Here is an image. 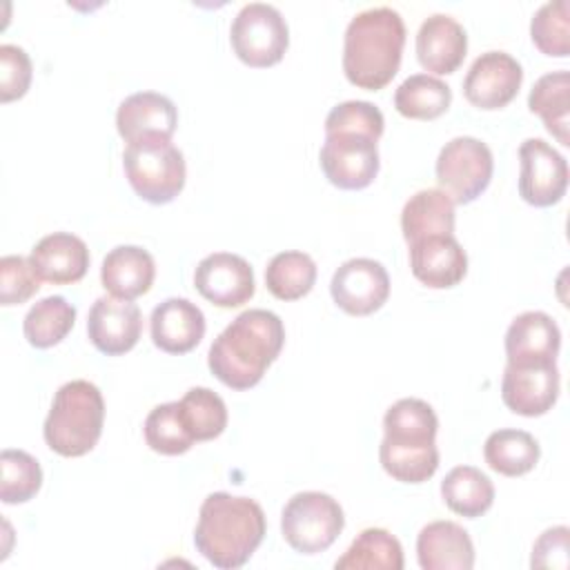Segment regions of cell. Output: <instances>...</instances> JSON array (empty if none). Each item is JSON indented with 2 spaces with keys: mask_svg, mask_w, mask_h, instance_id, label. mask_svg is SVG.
I'll use <instances>...</instances> for the list:
<instances>
[{
  "mask_svg": "<svg viewBox=\"0 0 570 570\" xmlns=\"http://www.w3.org/2000/svg\"><path fill=\"white\" fill-rule=\"evenodd\" d=\"M439 419L423 399H399L383 416L379 459L383 470L401 483H423L439 468Z\"/></svg>",
  "mask_w": 570,
  "mask_h": 570,
  "instance_id": "4",
  "label": "cell"
},
{
  "mask_svg": "<svg viewBox=\"0 0 570 570\" xmlns=\"http://www.w3.org/2000/svg\"><path fill=\"white\" fill-rule=\"evenodd\" d=\"M559 367L554 363H505L501 379V399L510 412L521 416H541L559 399Z\"/></svg>",
  "mask_w": 570,
  "mask_h": 570,
  "instance_id": "14",
  "label": "cell"
},
{
  "mask_svg": "<svg viewBox=\"0 0 570 570\" xmlns=\"http://www.w3.org/2000/svg\"><path fill=\"white\" fill-rule=\"evenodd\" d=\"M336 570H403V548L383 528H365L334 563Z\"/></svg>",
  "mask_w": 570,
  "mask_h": 570,
  "instance_id": "29",
  "label": "cell"
},
{
  "mask_svg": "<svg viewBox=\"0 0 570 570\" xmlns=\"http://www.w3.org/2000/svg\"><path fill=\"white\" fill-rule=\"evenodd\" d=\"M468 51V36L448 13L428 16L416 31V58L432 73H454Z\"/></svg>",
  "mask_w": 570,
  "mask_h": 570,
  "instance_id": "21",
  "label": "cell"
},
{
  "mask_svg": "<svg viewBox=\"0 0 570 570\" xmlns=\"http://www.w3.org/2000/svg\"><path fill=\"white\" fill-rule=\"evenodd\" d=\"M570 4L568 0H550L541 4L530 20V38L534 47L554 58L570 53Z\"/></svg>",
  "mask_w": 570,
  "mask_h": 570,
  "instance_id": "35",
  "label": "cell"
},
{
  "mask_svg": "<svg viewBox=\"0 0 570 570\" xmlns=\"http://www.w3.org/2000/svg\"><path fill=\"white\" fill-rule=\"evenodd\" d=\"M401 232L407 243L425 236L454 234V200L439 187L412 194L401 209Z\"/></svg>",
  "mask_w": 570,
  "mask_h": 570,
  "instance_id": "25",
  "label": "cell"
},
{
  "mask_svg": "<svg viewBox=\"0 0 570 570\" xmlns=\"http://www.w3.org/2000/svg\"><path fill=\"white\" fill-rule=\"evenodd\" d=\"M316 283V263L305 252H278L265 267V285L281 301H296L309 294Z\"/></svg>",
  "mask_w": 570,
  "mask_h": 570,
  "instance_id": "32",
  "label": "cell"
},
{
  "mask_svg": "<svg viewBox=\"0 0 570 570\" xmlns=\"http://www.w3.org/2000/svg\"><path fill=\"white\" fill-rule=\"evenodd\" d=\"M0 472V499L7 505L27 503L42 485V468L38 459L24 450H2Z\"/></svg>",
  "mask_w": 570,
  "mask_h": 570,
  "instance_id": "34",
  "label": "cell"
},
{
  "mask_svg": "<svg viewBox=\"0 0 570 570\" xmlns=\"http://www.w3.org/2000/svg\"><path fill=\"white\" fill-rule=\"evenodd\" d=\"M178 125L176 105L158 91H136L116 111V129L127 145L171 140Z\"/></svg>",
  "mask_w": 570,
  "mask_h": 570,
  "instance_id": "17",
  "label": "cell"
},
{
  "mask_svg": "<svg viewBox=\"0 0 570 570\" xmlns=\"http://www.w3.org/2000/svg\"><path fill=\"white\" fill-rule=\"evenodd\" d=\"M523 82V69L505 51H485L470 65L463 78V96L479 109H501L514 100Z\"/></svg>",
  "mask_w": 570,
  "mask_h": 570,
  "instance_id": "13",
  "label": "cell"
},
{
  "mask_svg": "<svg viewBox=\"0 0 570 570\" xmlns=\"http://www.w3.org/2000/svg\"><path fill=\"white\" fill-rule=\"evenodd\" d=\"M345 514L327 492H296L283 508L281 532L287 546L301 554L325 552L343 532Z\"/></svg>",
  "mask_w": 570,
  "mask_h": 570,
  "instance_id": "7",
  "label": "cell"
},
{
  "mask_svg": "<svg viewBox=\"0 0 570 570\" xmlns=\"http://www.w3.org/2000/svg\"><path fill=\"white\" fill-rule=\"evenodd\" d=\"M142 332L140 307L116 296H100L94 301L87 316V334L94 347L107 356L129 352Z\"/></svg>",
  "mask_w": 570,
  "mask_h": 570,
  "instance_id": "16",
  "label": "cell"
},
{
  "mask_svg": "<svg viewBox=\"0 0 570 570\" xmlns=\"http://www.w3.org/2000/svg\"><path fill=\"white\" fill-rule=\"evenodd\" d=\"M178 412L194 441H212L227 428V405L209 387H189L178 401Z\"/></svg>",
  "mask_w": 570,
  "mask_h": 570,
  "instance_id": "33",
  "label": "cell"
},
{
  "mask_svg": "<svg viewBox=\"0 0 570 570\" xmlns=\"http://www.w3.org/2000/svg\"><path fill=\"white\" fill-rule=\"evenodd\" d=\"M410 245V269L416 281L432 289H448L463 281L468 254L454 234L416 238Z\"/></svg>",
  "mask_w": 570,
  "mask_h": 570,
  "instance_id": "18",
  "label": "cell"
},
{
  "mask_svg": "<svg viewBox=\"0 0 570 570\" xmlns=\"http://www.w3.org/2000/svg\"><path fill=\"white\" fill-rule=\"evenodd\" d=\"M105 401L100 390L73 379L58 387L42 425L45 443L60 456H82L94 450L102 434Z\"/></svg>",
  "mask_w": 570,
  "mask_h": 570,
  "instance_id": "5",
  "label": "cell"
},
{
  "mask_svg": "<svg viewBox=\"0 0 570 570\" xmlns=\"http://www.w3.org/2000/svg\"><path fill=\"white\" fill-rule=\"evenodd\" d=\"M122 167L131 189L151 205L171 203L185 187V156L171 140L127 145Z\"/></svg>",
  "mask_w": 570,
  "mask_h": 570,
  "instance_id": "6",
  "label": "cell"
},
{
  "mask_svg": "<svg viewBox=\"0 0 570 570\" xmlns=\"http://www.w3.org/2000/svg\"><path fill=\"white\" fill-rule=\"evenodd\" d=\"M234 53L249 67L281 62L289 45V29L283 13L267 2H249L238 9L229 27Z\"/></svg>",
  "mask_w": 570,
  "mask_h": 570,
  "instance_id": "9",
  "label": "cell"
},
{
  "mask_svg": "<svg viewBox=\"0 0 570 570\" xmlns=\"http://www.w3.org/2000/svg\"><path fill=\"white\" fill-rule=\"evenodd\" d=\"M33 67L29 53L18 45H0V100L11 102L27 94Z\"/></svg>",
  "mask_w": 570,
  "mask_h": 570,
  "instance_id": "39",
  "label": "cell"
},
{
  "mask_svg": "<svg viewBox=\"0 0 570 570\" xmlns=\"http://www.w3.org/2000/svg\"><path fill=\"white\" fill-rule=\"evenodd\" d=\"M568 539L570 530L566 525H554L548 528L532 548V568H561L566 570L570 559H568Z\"/></svg>",
  "mask_w": 570,
  "mask_h": 570,
  "instance_id": "40",
  "label": "cell"
},
{
  "mask_svg": "<svg viewBox=\"0 0 570 570\" xmlns=\"http://www.w3.org/2000/svg\"><path fill=\"white\" fill-rule=\"evenodd\" d=\"M452 89L436 76H407L394 91V107L401 116L412 120H434L448 111Z\"/></svg>",
  "mask_w": 570,
  "mask_h": 570,
  "instance_id": "30",
  "label": "cell"
},
{
  "mask_svg": "<svg viewBox=\"0 0 570 570\" xmlns=\"http://www.w3.org/2000/svg\"><path fill=\"white\" fill-rule=\"evenodd\" d=\"M76 323V307L65 296H45L29 307L22 332L29 345L47 350L58 345Z\"/></svg>",
  "mask_w": 570,
  "mask_h": 570,
  "instance_id": "31",
  "label": "cell"
},
{
  "mask_svg": "<svg viewBox=\"0 0 570 570\" xmlns=\"http://www.w3.org/2000/svg\"><path fill=\"white\" fill-rule=\"evenodd\" d=\"M156 276L154 256L138 245H118L107 252L100 267L102 287L125 301H134L149 292Z\"/></svg>",
  "mask_w": 570,
  "mask_h": 570,
  "instance_id": "24",
  "label": "cell"
},
{
  "mask_svg": "<svg viewBox=\"0 0 570 570\" xmlns=\"http://www.w3.org/2000/svg\"><path fill=\"white\" fill-rule=\"evenodd\" d=\"M40 289V278L29 258L7 254L0 258V303L4 307L27 303Z\"/></svg>",
  "mask_w": 570,
  "mask_h": 570,
  "instance_id": "38",
  "label": "cell"
},
{
  "mask_svg": "<svg viewBox=\"0 0 570 570\" xmlns=\"http://www.w3.org/2000/svg\"><path fill=\"white\" fill-rule=\"evenodd\" d=\"M151 341L167 354H187L205 336V314L187 298H165L149 318Z\"/></svg>",
  "mask_w": 570,
  "mask_h": 570,
  "instance_id": "20",
  "label": "cell"
},
{
  "mask_svg": "<svg viewBox=\"0 0 570 570\" xmlns=\"http://www.w3.org/2000/svg\"><path fill=\"white\" fill-rule=\"evenodd\" d=\"M194 285L203 298L218 307H240L256 289L252 265L232 252L207 254L196 265Z\"/></svg>",
  "mask_w": 570,
  "mask_h": 570,
  "instance_id": "15",
  "label": "cell"
},
{
  "mask_svg": "<svg viewBox=\"0 0 570 570\" xmlns=\"http://www.w3.org/2000/svg\"><path fill=\"white\" fill-rule=\"evenodd\" d=\"M416 559L423 570H470L474 543L454 521H432L416 537Z\"/></svg>",
  "mask_w": 570,
  "mask_h": 570,
  "instance_id": "23",
  "label": "cell"
},
{
  "mask_svg": "<svg viewBox=\"0 0 570 570\" xmlns=\"http://www.w3.org/2000/svg\"><path fill=\"white\" fill-rule=\"evenodd\" d=\"M383 114L376 105L367 100H345L330 109L325 118V134H338V131H354V134H367L372 138L383 136Z\"/></svg>",
  "mask_w": 570,
  "mask_h": 570,
  "instance_id": "37",
  "label": "cell"
},
{
  "mask_svg": "<svg viewBox=\"0 0 570 570\" xmlns=\"http://www.w3.org/2000/svg\"><path fill=\"white\" fill-rule=\"evenodd\" d=\"M145 441L147 445L158 452V454H167V456H176L187 452L196 441L191 439V434L187 432L180 412H178V401H169V403H160L156 405L147 419H145Z\"/></svg>",
  "mask_w": 570,
  "mask_h": 570,
  "instance_id": "36",
  "label": "cell"
},
{
  "mask_svg": "<svg viewBox=\"0 0 570 570\" xmlns=\"http://www.w3.org/2000/svg\"><path fill=\"white\" fill-rule=\"evenodd\" d=\"M441 497L454 514L476 519L492 508L494 485L479 468L456 465L441 481Z\"/></svg>",
  "mask_w": 570,
  "mask_h": 570,
  "instance_id": "27",
  "label": "cell"
},
{
  "mask_svg": "<svg viewBox=\"0 0 570 570\" xmlns=\"http://www.w3.org/2000/svg\"><path fill=\"white\" fill-rule=\"evenodd\" d=\"M285 343V325L269 309L240 312L212 343L207 365L232 390L254 387L276 361Z\"/></svg>",
  "mask_w": 570,
  "mask_h": 570,
  "instance_id": "1",
  "label": "cell"
},
{
  "mask_svg": "<svg viewBox=\"0 0 570 570\" xmlns=\"http://www.w3.org/2000/svg\"><path fill=\"white\" fill-rule=\"evenodd\" d=\"M561 350V330L546 312L530 309L512 318L505 332V356L512 365L554 363Z\"/></svg>",
  "mask_w": 570,
  "mask_h": 570,
  "instance_id": "19",
  "label": "cell"
},
{
  "mask_svg": "<svg viewBox=\"0 0 570 570\" xmlns=\"http://www.w3.org/2000/svg\"><path fill=\"white\" fill-rule=\"evenodd\" d=\"M528 107L539 114L546 129L563 145H570V73L566 69L543 73L530 89Z\"/></svg>",
  "mask_w": 570,
  "mask_h": 570,
  "instance_id": "26",
  "label": "cell"
},
{
  "mask_svg": "<svg viewBox=\"0 0 570 570\" xmlns=\"http://www.w3.org/2000/svg\"><path fill=\"white\" fill-rule=\"evenodd\" d=\"M265 530V512L254 499L212 492L200 505L194 543L212 566L234 570L249 561Z\"/></svg>",
  "mask_w": 570,
  "mask_h": 570,
  "instance_id": "2",
  "label": "cell"
},
{
  "mask_svg": "<svg viewBox=\"0 0 570 570\" xmlns=\"http://www.w3.org/2000/svg\"><path fill=\"white\" fill-rule=\"evenodd\" d=\"M29 263L40 281L53 285H71L87 274L89 249L76 234L53 232L33 245Z\"/></svg>",
  "mask_w": 570,
  "mask_h": 570,
  "instance_id": "22",
  "label": "cell"
},
{
  "mask_svg": "<svg viewBox=\"0 0 570 570\" xmlns=\"http://www.w3.org/2000/svg\"><path fill=\"white\" fill-rule=\"evenodd\" d=\"M330 294L343 312L367 316L383 307L390 296L387 269L374 258H350L334 272Z\"/></svg>",
  "mask_w": 570,
  "mask_h": 570,
  "instance_id": "12",
  "label": "cell"
},
{
  "mask_svg": "<svg viewBox=\"0 0 570 570\" xmlns=\"http://www.w3.org/2000/svg\"><path fill=\"white\" fill-rule=\"evenodd\" d=\"M568 189V163L543 138H525L519 147V196L534 207L557 205Z\"/></svg>",
  "mask_w": 570,
  "mask_h": 570,
  "instance_id": "11",
  "label": "cell"
},
{
  "mask_svg": "<svg viewBox=\"0 0 570 570\" xmlns=\"http://www.w3.org/2000/svg\"><path fill=\"white\" fill-rule=\"evenodd\" d=\"M485 463L503 476H521L530 472L541 456L537 439L525 430H494L483 445Z\"/></svg>",
  "mask_w": 570,
  "mask_h": 570,
  "instance_id": "28",
  "label": "cell"
},
{
  "mask_svg": "<svg viewBox=\"0 0 570 570\" xmlns=\"http://www.w3.org/2000/svg\"><path fill=\"white\" fill-rule=\"evenodd\" d=\"M405 45V22L392 7L358 11L343 38L345 78L361 89L379 91L399 71Z\"/></svg>",
  "mask_w": 570,
  "mask_h": 570,
  "instance_id": "3",
  "label": "cell"
},
{
  "mask_svg": "<svg viewBox=\"0 0 570 570\" xmlns=\"http://www.w3.org/2000/svg\"><path fill=\"white\" fill-rule=\"evenodd\" d=\"M376 138L367 134L338 131L325 134V142L318 154L325 178L338 189H365L379 174V147Z\"/></svg>",
  "mask_w": 570,
  "mask_h": 570,
  "instance_id": "10",
  "label": "cell"
},
{
  "mask_svg": "<svg viewBox=\"0 0 570 570\" xmlns=\"http://www.w3.org/2000/svg\"><path fill=\"white\" fill-rule=\"evenodd\" d=\"M436 183L454 205L476 200L490 185L494 158L490 147L474 136H456L448 140L436 156Z\"/></svg>",
  "mask_w": 570,
  "mask_h": 570,
  "instance_id": "8",
  "label": "cell"
}]
</instances>
